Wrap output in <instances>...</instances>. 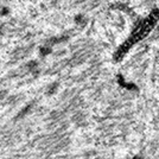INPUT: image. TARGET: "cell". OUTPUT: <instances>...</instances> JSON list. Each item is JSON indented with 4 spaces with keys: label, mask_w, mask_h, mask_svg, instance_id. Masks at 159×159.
Wrapping results in <instances>:
<instances>
[{
    "label": "cell",
    "mask_w": 159,
    "mask_h": 159,
    "mask_svg": "<svg viewBox=\"0 0 159 159\" xmlns=\"http://www.w3.org/2000/svg\"><path fill=\"white\" fill-rule=\"evenodd\" d=\"M159 21V8H153L150 13L146 16L144 19H141L134 26L132 32L129 33V36L126 39L124 40L119 48L116 49V51L114 52V61L115 62H120L127 53L129 52V50L132 49L134 45H137L139 42L145 39L146 37L152 32V30L156 27V25Z\"/></svg>",
    "instance_id": "1"
},
{
    "label": "cell",
    "mask_w": 159,
    "mask_h": 159,
    "mask_svg": "<svg viewBox=\"0 0 159 159\" xmlns=\"http://www.w3.org/2000/svg\"><path fill=\"white\" fill-rule=\"evenodd\" d=\"M133 159H140L139 157H135V158H133Z\"/></svg>",
    "instance_id": "2"
}]
</instances>
